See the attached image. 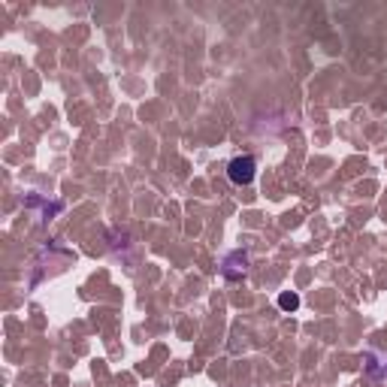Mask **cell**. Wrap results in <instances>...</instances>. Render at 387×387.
<instances>
[{"label": "cell", "instance_id": "cell-1", "mask_svg": "<svg viewBox=\"0 0 387 387\" xmlns=\"http://www.w3.org/2000/svg\"><path fill=\"white\" fill-rule=\"evenodd\" d=\"M254 173H257V163H254V158H248V155H239V158H233V161L227 163V176H230L233 185H251Z\"/></svg>", "mask_w": 387, "mask_h": 387}, {"label": "cell", "instance_id": "cell-2", "mask_svg": "<svg viewBox=\"0 0 387 387\" xmlns=\"http://www.w3.org/2000/svg\"><path fill=\"white\" fill-rule=\"evenodd\" d=\"M278 306H282L285 312H296V309H299V296H296V293H282V296H278Z\"/></svg>", "mask_w": 387, "mask_h": 387}]
</instances>
